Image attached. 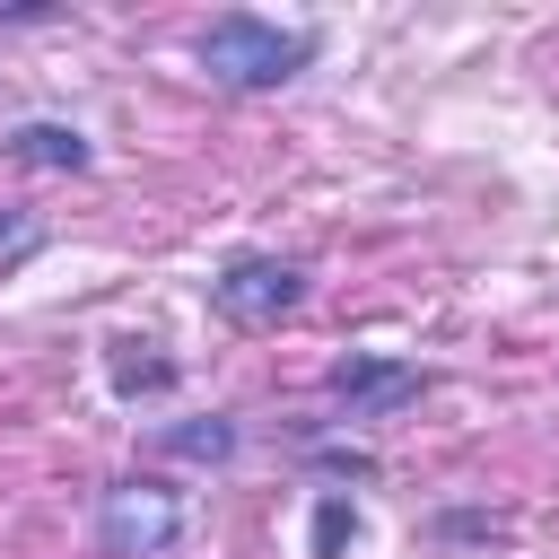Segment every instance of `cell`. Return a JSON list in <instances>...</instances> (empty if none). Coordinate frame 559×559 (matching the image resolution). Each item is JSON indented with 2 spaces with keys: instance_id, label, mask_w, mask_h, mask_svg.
Listing matches in <instances>:
<instances>
[{
  "instance_id": "obj_5",
  "label": "cell",
  "mask_w": 559,
  "mask_h": 559,
  "mask_svg": "<svg viewBox=\"0 0 559 559\" xmlns=\"http://www.w3.org/2000/svg\"><path fill=\"white\" fill-rule=\"evenodd\" d=\"M9 157H17V166H44V175H87V166H96L87 131H70V122H17V131H9Z\"/></svg>"
},
{
  "instance_id": "obj_10",
  "label": "cell",
  "mask_w": 559,
  "mask_h": 559,
  "mask_svg": "<svg viewBox=\"0 0 559 559\" xmlns=\"http://www.w3.org/2000/svg\"><path fill=\"white\" fill-rule=\"evenodd\" d=\"M323 472H349V480H376V463H367V454H349V445H332V454H323Z\"/></svg>"
},
{
  "instance_id": "obj_4",
  "label": "cell",
  "mask_w": 559,
  "mask_h": 559,
  "mask_svg": "<svg viewBox=\"0 0 559 559\" xmlns=\"http://www.w3.org/2000/svg\"><path fill=\"white\" fill-rule=\"evenodd\" d=\"M419 393H428V367H411V358L358 349V358L332 367V411H341V419H393V411L419 402Z\"/></svg>"
},
{
  "instance_id": "obj_8",
  "label": "cell",
  "mask_w": 559,
  "mask_h": 559,
  "mask_svg": "<svg viewBox=\"0 0 559 559\" xmlns=\"http://www.w3.org/2000/svg\"><path fill=\"white\" fill-rule=\"evenodd\" d=\"M114 349H122V358H114V384H122V393H166V384H175L166 358H131V341H114Z\"/></svg>"
},
{
  "instance_id": "obj_7",
  "label": "cell",
  "mask_w": 559,
  "mask_h": 559,
  "mask_svg": "<svg viewBox=\"0 0 559 559\" xmlns=\"http://www.w3.org/2000/svg\"><path fill=\"white\" fill-rule=\"evenodd\" d=\"M26 253H44V218L9 201V210H0V271H17Z\"/></svg>"
},
{
  "instance_id": "obj_2",
  "label": "cell",
  "mask_w": 559,
  "mask_h": 559,
  "mask_svg": "<svg viewBox=\"0 0 559 559\" xmlns=\"http://www.w3.org/2000/svg\"><path fill=\"white\" fill-rule=\"evenodd\" d=\"M183 533H192L183 489H166V480H148V472H140V480H114L105 507H96V550H105V559H175Z\"/></svg>"
},
{
  "instance_id": "obj_6",
  "label": "cell",
  "mask_w": 559,
  "mask_h": 559,
  "mask_svg": "<svg viewBox=\"0 0 559 559\" xmlns=\"http://www.w3.org/2000/svg\"><path fill=\"white\" fill-rule=\"evenodd\" d=\"M148 445H157V454H183V463H227V454H236V428H227V419H166Z\"/></svg>"
},
{
  "instance_id": "obj_3",
  "label": "cell",
  "mask_w": 559,
  "mask_h": 559,
  "mask_svg": "<svg viewBox=\"0 0 559 559\" xmlns=\"http://www.w3.org/2000/svg\"><path fill=\"white\" fill-rule=\"evenodd\" d=\"M297 297H306V280H297V262H280V253H236V262H218V280H210V306H218L236 332H271L280 314H297Z\"/></svg>"
},
{
  "instance_id": "obj_1",
  "label": "cell",
  "mask_w": 559,
  "mask_h": 559,
  "mask_svg": "<svg viewBox=\"0 0 559 559\" xmlns=\"http://www.w3.org/2000/svg\"><path fill=\"white\" fill-rule=\"evenodd\" d=\"M314 61V35L306 26H280V17H253V9H227L201 26V70L236 96H262V87H288L297 70Z\"/></svg>"
},
{
  "instance_id": "obj_9",
  "label": "cell",
  "mask_w": 559,
  "mask_h": 559,
  "mask_svg": "<svg viewBox=\"0 0 559 559\" xmlns=\"http://www.w3.org/2000/svg\"><path fill=\"white\" fill-rule=\"evenodd\" d=\"M358 533V515H349V498H323L314 507V559H341V542Z\"/></svg>"
}]
</instances>
